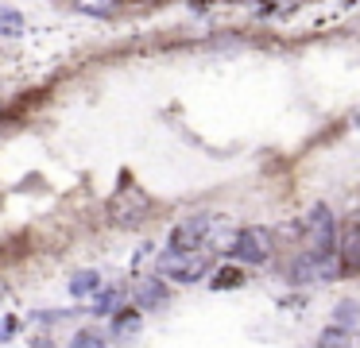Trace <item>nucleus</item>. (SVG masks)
<instances>
[{"mask_svg":"<svg viewBox=\"0 0 360 348\" xmlns=\"http://www.w3.org/2000/svg\"><path fill=\"white\" fill-rule=\"evenodd\" d=\"M16 333V317H0V340H8Z\"/></svg>","mask_w":360,"mask_h":348,"instance_id":"nucleus-18","label":"nucleus"},{"mask_svg":"<svg viewBox=\"0 0 360 348\" xmlns=\"http://www.w3.org/2000/svg\"><path fill=\"white\" fill-rule=\"evenodd\" d=\"M120 302H124V290H120V286H101V290L94 294V306H89V314L112 317V314L120 309Z\"/></svg>","mask_w":360,"mask_h":348,"instance_id":"nucleus-11","label":"nucleus"},{"mask_svg":"<svg viewBox=\"0 0 360 348\" xmlns=\"http://www.w3.org/2000/svg\"><path fill=\"white\" fill-rule=\"evenodd\" d=\"M229 255H236L240 263H252V267H264L275 255V236L259 224H248V228H236V240L229 247Z\"/></svg>","mask_w":360,"mask_h":348,"instance_id":"nucleus-3","label":"nucleus"},{"mask_svg":"<svg viewBox=\"0 0 360 348\" xmlns=\"http://www.w3.org/2000/svg\"><path fill=\"white\" fill-rule=\"evenodd\" d=\"M140 333V309H117L112 314V337H132Z\"/></svg>","mask_w":360,"mask_h":348,"instance_id":"nucleus-15","label":"nucleus"},{"mask_svg":"<svg viewBox=\"0 0 360 348\" xmlns=\"http://www.w3.org/2000/svg\"><path fill=\"white\" fill-rule=\"evenodd\" d=\"M213 271V255L210 247H186V252H171L167 247L159 255V278H171V283H198Z\"/></svg>","mask_w":360,"mask_h":348,"instance_id":"nucleus-1","label":"nucleus"},{"mask_svg":"<svg viewBox=\"0 0 360 348\" xmlns=\"http://www.w3.org/2000/svg\"><path fill=\"white\" fill-rule=\"evenodd\" d=\"M314 348H352V333L349 329H337V325H326L314 340Z\"/></svg>","mask_w":360,"mask_h":348,"instance_id":"nucleus-14","label":"nucleus"},{"mask_svg":"<svg viewBox=\"0 0 360 348\" xmlns=\"http://www.w3.org/2000/svg\"><path fill=\"white\" fill-rule=\"evenodd\" d=\"M24 31H27L24 12H20L16 4H8V0H0V35H4V39H20Z\"/></svg>","mask_w":360,"mask_h":348,"instance_id":"nucleus-10","label":"nucleus"},{"mask_svg":"<svg viewBox=\"0 0 360 348\" xmlns=\"http://www.w3.org/2000/svg\"><path fill=\"white\" fill-rule=\"evenodd\" d=\"M337 263L349 275H360V224H352L349 232L337 236Z\"/></svg>","mask_w":360,"mask_h":348,"instance_id":"nucleus-8","label":"nucleus"},{"mask_svg":"<svg viewBox=\"0 0 360 348\" xmlns=\"http://www.w3.org/2000/svg\"><path fill=\"white\" fill-rule=\"evenodd\" d=\"M244 286V271L240 267H213V278H210V290H236Z\"/></svg>","mask_w":360,"mask_h":348,"instance_id":"nucleus-13","label":"nucleus"},{"mask_svg":"<svg viewBox=\"0 0 360 348\" xmlns=\"http://www.w3.org/2000/svg\"><path fill=\"white\" fill-rule=\"evenodd\" d=\"M167 298H171V290H167V283L159 275H143L140 283L132 286V302L140 314H151V309H163Z\"/></svg>","mask_w":360,"mask_h":348,"instance_id":"nucleus-7","label":"nucleus"},{"mask_svg":"<svg viewBox=\"0 0 360 348\" xmlns=\"http://www.w3.org/2000/svg\"><path fill=\"white\" fill-rule=\"evenodd\" d=\"M27 348H55V340H51V337H35Z\"/></svg>","mask_w":360,"mask_h":348,"instance_id":"nucleus-19","label":"nucleus"},{"mask_svg":"<svg viewBox=\"0 0 360 348\" xmlns=\"http://www.w3.org/2000/svg\"><path fill=\"white\" fill-rule=\"evenodd\" d=\"M287 278L295 286H310V283H337L341 278V263L337 252H298L287 263Z\"/></svg>","mask_w":360,"mask_h":348,"instance_id":"nucleus-2","label":"nucleus"},{"mask_svg":"<svg viewBox=\"0 0 360 348\" xmlns=\"http://www.w3.org/2000/svg\"><path fill=\"white\" fill-rule=\"evenodd\" d=\"M70 348H109V337L101 329H78L70 337Z\"/></svg>","mask_w":360,"mask_h":348,"instance_id":"nucleus-17","label":"nucleus"},{"mask_svg":"<svg viewBox=\"0 0 360 348\" xmlns=\"http://www.w3.org/2000/svg\"><path fill=\"white\" fill-rule=\"evenodd\" d=\"M82 15H94V20H112L120 8V0H70Z\"/></svg>","mask_w":360,"mask_h":348,"instance_id":"nucleus-12","label":"nucleus"},{"mask_svg":"<svg viewBox=\"0 0 360 348\" xmlns=\"http://www.w3.org/2000/svg\"><path fill=\"white\" fill-rule=\"evenodd\" d=\"M101 286H105V278H101V271H94V267H82V271H74V275L66 278L70 298H94Z\"/></svg>","mask_w":360,"mask_h":348,"instance_id":"nucleus-9","label":"nucleus"},{"mask_svg":"<svg viewBox=\"0 0 360 348\" xmlns=\"http://www.w3.org/2000/svg\"><path fill=\"white\" fill-rule=\"evenodd\" d=\"M356 224H360V221H356Z\"/></svg>","mask_w":360,"mask_h":348,"instance_id":"nucleus-23","label":"nucleus"},{"mask_svg":"<svg viewBox=\"0 0 360 348\" xmlns=\"http://www.w3.org/2000/svg\"><path fill=\"white\" fill-rule=\"evenodd\" d=\"M233 4H248V0H233Z\"/></svg>","mask_w":360,"mask_h":348,"instance_id":"nucleus-22","label":"nucleus"},{"mask_svg":"<svg viewBox=\"0 0 360 348\" xmlns=\"http://www.w3.org/2000/svg\"><path fill=\"white\" fill-rule=\"evenodd\" d=\"M8 298V283H4V278H0V302Z\"/></svg>","mask_w":360,"mask_h":348,"instance_id":"nucleus-20","label":"nucleus"},{"mask_svg":"<svg viewBox=\"0 0 360 348\" xmlns=\"http://www.w3.org/2000/svg\"><path fill=\"white\" fill-rule=\"evenodd\" d=\"M352 124H356V131H360V105L352 108Z\"/></svg>","mask_w":360,"mask_h":348,"instance_id":"nucleus-21","label":"nucleus"},{"mask_svg":"<svg viewBox=\"0 0 360 348\" xmlns=\"http://www.w3.org/2000/svg\"><path fill=\"white\" fill-rule=\"evenodd\" d=\"M333 325L337 329H356L360 325V302H341V306L333 309Z\"/></svg>","mask_w":360,"mask_h":348,"instance_id":"nucleus-16","label":"nucleus"},{"mask_svg":"<svg viewBox=\"0 0 360 348\" xmlns=\"http://www.w3.org/2000/svg\"><path fill=\"white\" fill-rule=\"evenodd\" d=\"M213 221H217L213 213H190V217H182V221L171 228V236H167V247H171V252L202 247L205 236H210V228H213Z\"/></svg>","mask_w":360,"mask_h":348,"instance_id":"nucleus-5","label":"nucleus"},{"mask_svg":"<svg viewBox=\"0 0 360 348\" xmlns=\"http://www.w3.org/2000/svg\"><path fill=\"white\" fill-rule=\"evenodd\" d=\"M302 244L306 252H337V217L329 213V205H314L302 221Z\"/></svg>","mask_w":360,"mask_h":348,"instance_id":"nucleus-4","label":"nucleus"},{"mask_svg":"<svg viewBox=\"0 0 360 348\" xmlns=\"http://www.w3.org/2000/svg\"><path fill=\"white\" fill-rule=\"evenodd\" d=\"M143 213H148V193L136 190V186H124V190L109 201V217L117 224H136V221H143Z\"/></svg>","mask_w":360,"mask_h":348,"instance_id":"nucleus-6","label":"nucleus"}]
</instances>
